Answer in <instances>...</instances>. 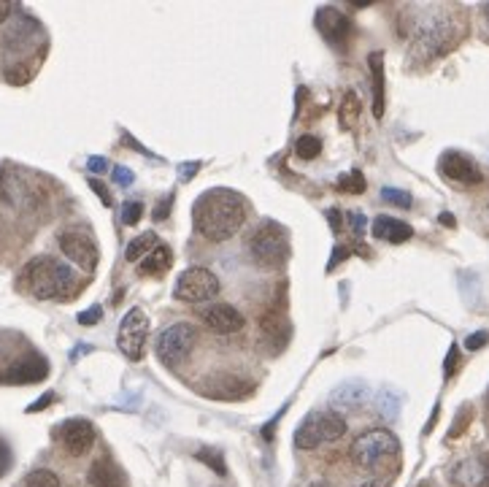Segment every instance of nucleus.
<instances>
[{
	"instance_id": "1",
	"label": "nucleus",
	"mask_w": 489,
	"mask_h": 487,
	"mask_svg": "<svg viewBox=\"0 0 489 487\" xmlns=\"http://www.w3.org/2000/svg\"><path fill=\"white\" fill-rule=\"evenodd\" d=\"M192 220L203 239L222 244L233 239L246 223L244 195L228 187H211L198 195V201L192 206Z\"/></svg>"
},
{
	"instance_id": "2",
	"label": "nucleus",
	"mask_w": 489,
	"mask_h": 487,
	"mask_svg": "<svg viewBox=\"0 0 489 487\" xmlns=\"http://www.w3.org/2000/svg\"><path fill=\"white\" fill-rule=\"evenodd\" d=\"M20 284L38 301L52 298H68L73 292V271L65 263H57L54 257H36L25 265Z\"/></svg>"
},
{
	"instance_id": "3",
	"label": "nucleus",
	"mask_w": 489,
	"mask_h": 487,
	"mask_svg": "<svg viewBox=\"0 0 489 487\" xmlns=\"http://www.w3.org/2000/svg\"><path fill=\"white\" fill-rule=\"evenodd\" d=\"M252 257L265 268H281L289 260V233L276 220H265L249 239Z\"/></svg>"
},
{
	"instance_id": "4",
	"label": "nucleus",
	"mask_w": 489,
	"mask_h": 487,
	"mask_svg": "<svg viewBox=\"0 0 489 487\" xmlns=\"http://www.w3.org/2000/svg\"><path fill=\"white\" fill-rule=\"evenodd\" d=\"M344 433H346V420L338 412H311L295 428L292 441H295L298 449H317L322 444L338 441Z\"/></svg>"
},
{
	"instance_id": "5",
	"label": "nucleus",
	"mask_w": 489,
	"mask_h": 487,
	"mask_svg": "<svg viewBox=\"0 0 489 487\" xmlns=\"http://www.w3.org/2000/svg\"><path fill=\"white\" fill-rule=\"evenodd\" d=\"M401 452V441L395 433H389L384 428H373V431H365L362 436L354 439L352 444V460L365 468V471H373L378 468L381 463H386L389 458H395Z\"/></svg>"
},
{
	"instance_id": "6",
	"label": "nucleus",
	"mask_w": 489,
	"mask_h": 487,
	"mask_svg": "<svg viewBox=\"0 0 489 487\" xmlns=\"http://www.w3.org/2000/svg\"><path fill=\"white\" fill-rule=\"evenodd\" d=\"M220 276L203 265H192L178 273L176 287H173V298L186 301V304H206L220 296Z\"/></svg>"
},
{
	"instance_id": "7",
	"label": "nucleus",
	"mask_w": 489,
	"mask_h": 487,
	"mask_svg": "<svg viewBox=\"0 0 489 487\" xmlns=\"http://www.w3.org/2000/svg\"><path fill=\"white\" fill-rule=\"evenodd\" d=\"M195 341H198V328L189 325V323H176L170 328H165L157 339V360L165 363L168 368H176L181 365L192 349H195Z\"/></svg>"
},
{
	"instance_id": "8",
	"label": "nucleus",
	"mask_w": 489,
	"mask_h": 487,
	"mask_svg": "<svg viewBox=\"0 0 489 487\" xmlns=\"http://www.w3.org/2000/svg\"><path fill=\"white\" fill-rule=\"evenodd\" d=\"M146 339H149V317L144 309L133 306L122 323H120V331H117V347L122 349V355L128 360H141L144 357V349H146Z\"/></svg>"
},
{
	"instance_id": "9",
	"label": "nucleus",
	"mask_w": 489,
	"mask_h": 487,
	"mask_svg": "<svg viewBox=\"0 0 489 487\" xmlns=\"http://www.w3.org/2000/svg\"><path fill=\"white\" fill-rule=\"evenodd\" d=\"M57 241H60L62 255H65L70 263H76V265L84 268V271H95V268H97V260H101V255H97V247H95V241H92L87 233L65 231V233H60Z\"/></svg>"
},
{
	"instance_id": "10",
	"label": "nucleus",
	"mask_w": 489,
	"mask_h": 487,
	"mask_svg": "<svg viewBox=\"0 0 489 487\" xmlns=\"http://www.w3.org/2000/svg\"><path fill=\"white\" fill-rule=\"evenodd\" d=\"M57 439L60 444L65 447L68 455L73 458H81L92 449L95 444V425L89 420H81V417H73V420H65L60 428H57Z\"/></svg>"
},
{
	"instance_id": "11",
	"label": "nucleus",
	"mask_w": 489,
	"mask_h": 487,
	"mask_svg": "<svg viewBox=\"0 0 489 487\" xmlns=\"http://www.w3.org/2000/svg\"><path fill=\"white\" fill-rule=\"evenodd\" d=\"M454 44V28L446 20H433L427 25L419 28V38H417V49L425 52V57H438L443 52H449Z\"/></svg>"
},
{
	"instance_id": "12",
	"label": "nucleus",
	"mask_w": 489,
	"mask_h": 487,
	"mask_svg": "<svg viewBox=\"0 0 489 487\" xmlns=\"http://www.w3.org/2000/svg\"><path fill=\"white\" fill-rule=\"evenodd\" d=\"M201 320L203 325L211 331V333H220V336H230V333H238L244 331L246 325V317L230 306V304H211V306H203L201 309Z\"/></svg>"
},
{
	"instance_id": "13",
	"label": "nucleus",
	"mask_w": 489,
	"mask_h": 487,
	"mask_svg": "<svg viewBox=\"0 0 489 487\" xmlns=\"http://www.w3.org/2000/svg\"><path fill=\"white\" fill-rule=\"evenodd\" d=\"M438 168H441V173H443L449 181H454V184H481V179H484L481 168H478L468 155L454 152V149H449V152L441 155Z\"/></svg>"
},
{
	"instance_id": "14",
	"label": "nucleus",
	"mask_w": 489,
	"mask_h": 487,
	"mask_svg": "<svg viewBox=\"0 0 489 487\" xmlns=\"http://www.w3.org/2000/svg\"><path fill=\"white\" fill-rule=\"evenodd\" d=\"M49 376V363L41 355H28L0 371V384H36Z\"/></svg>"
},
{
	"instance_id": "15",
	"label": "nucleus",
	"mask_w": 489,
	"mask_h": 487,
	"mask_svg": "<svg viewBox=\"0 0 489 487\" xmlns=\"http://www.w3.org/2000/svg\"><path fill=\"white\" fill-rule=\"evenodd\" d=\"M314 25L317 30L322 33V38L327 44H336V46H344L352 36V22L344 12L333 9V6H322L317 9V17H314Z\"/></svg>"
},
{
	"instance_id": "16",
	"label": "nucleus",
	"mask_w": 489,
	"mask_h": 487,
	"mask_svg": "<svg viewBox=\"0 0 489 487\" xmlns=\"http://www.w3.org/2000/svg\"><path fill=\"white\" fill-rule=\"evenodd\" d=\"M452 482H454V487H486L489 463L478 455H470L452 468Z\"/></svg>"
},
{
	"instance_id": "17",
	"label": "nucleus",
	"mask_w": 489,
	"mask_h": 487,
	"mask_svg": "<svg viewBox=\"0 0 489 487\" xmlns=\"http://www.w3.org/2000/svg\"><path fill=\"white\" fill-rule=\"evenodd\" d=\"M368 399H370V387L362 379H346L330 393V404L338 409H360L368 404Z\"/></svg>"
},
{
	"instance_id": "18",
	"label": "nucleus",
	"mask_w": 489,
	"mask_h": 487,
	"mask_svg": "<svg viewBox=\"0 0 489 487\" xmlns=\"http://www.w3.org/2000/svg\"><path fill=\"white\" fill-rule=\"evenodd\" d=\"M260 328H262L265 341L273 347V352H281V349L286 347V341L292 339V325H289L286 317H284V306H278V309L262 315Z\"/></svg>"
},
{
	"instance_id": "19",
	"label": "nucleus",
	"mask_w": 489,
	"mask_h": 487,
	"mask_svg": "<svg viewBox=\"0 0 489 487\" xmlns=\"http://www.w3.org/2000/svg\"><path fill=\"white\" fill-rule=\"evenodd\" d=\"M249 390H252V384L241 382V379L233 376V374H225V376L211 379V382L203 387V396L220 399V401H241V399L249 396Z\"/></svg>"
},
{
	"instance_id": "20",
	"label": "nucleus",
	"mask_w": 489,
	"mask_h": 487,
	"mask_svg": "<svg viewBox=\"0 0 489 487\" xmlns=\"http://www.w3.org/2000/svg\"><path fill=\"white\" fill-rule=\"evenodd\" d=\"M370 233H373V239L386 241V244H406L414 236V228L403 220H393L386 214H378L370 225Z\"/></svg>"
},
{
	"instance_id": "21",
	"label": "nucleus",
	"mask_w": 489,
	"mask_h": 487,
	"mask_svg": "<svg viewBox=\"0 0 489 487\" xmlns=\"http://www.w3.org/2000/svg\"><path fill=\"white\" fill-rule=\"evenodd\" d=\"M87 482H89V487H125V476H122L120 466H117L109 455L97 458V460L89 466Z\"/></svg>"
},
{
	"instance_id": "22",
	"label": "nucleus",
	"mask_w": 489,
	"mask_h": 487,
	"mask_svg": "<svg viewBox=\"0 0 489 487\" xmlns=\"http://www.w3.org/2000/svg\"><path fill=\"white\" fill-rule=\"evenodd\" d=\"M368 65H370V76H373V117L381 120L384 117V106H386V81H384V52H370L368 55Z\"/></svg>"
},
{
	"instance_id": "23",
	"label": "nucleus",
	"mask_w": 489,
	"mask_h": 487,
	"mask_svg": "<svg viewBox=\"0 0 489 487\" xmlns=\"http://www.w3.org/2000/svg\"><path fill=\"white\" fill-rule=\"evenodd\" d=\"M170 265H173V252H170V247L157 244V247L138 263V271H141V276H162V273L170 271Z\"/></svg>"
},
{
	"instance_id": "24",
	"label": "nucleus",
	"mask_w": 489,
	"mask_h": 487,
	"mask_svg": "<svg viewBox=\"0 0 489 487\" xmlns=\"http://www.w3.org/2000/svg\"><path fill=\"white\" fill-rule=\"evenodd\" d=\"M357 117H360V97H357V92H346L341 101V112H338L341 130H352L357 125Z\"/></svg>"
},
{
	"instance_id": "25",
	"label": "nucleus",
	"mask_w": 489,
	"mask_h": 487,
	"mask_svg": "<svg viewBox=\"0 0 489 487\" xmlns=\"http://www.w3.org/2000/svg\"><path fill=\"white\" fill-rule=\"evenodd\" d=\"M154 247H157V236H154L152 231H146V233H141L138 239H133V241L128 244L125 257H128L130 263H138V260H144Z\"/></svg>"
},
{
	"instance_id": "26",
	"label": "nucleus",
	"mask_w": 489,
	"mask_h": 487,
	"mask_svg": "<svg viewBox=\"0 0 489 487\" xmlns=\"http://www.w3.org/2000/svg\"><path fill=\"white\" fill-rule=\"evenodd\" d=\"M17 487H62V482H60V476H57L54 471H49V468H36V471H30Z\"/></svg>"
},
{
	"instance_id": "27",
	"label": "nucleus",
	"mask_w": 489,
	"mask_h": 487,
	"mask_svg": "<svg viewBox=\"0 0 489 487\" xmlns=\"http://www.w3.org/2000/svg\"><path fill=\"white\" fill-rule=\"evenodd\" d=\"M295 155L301 157V160H317L319 155H322V139H317V136H301L298 139V144H295Z\"/></svg>"
},
{
	"instance_id": "28",
	"label": "nucleus",
	"mask_w": 489,
	"mask_h": 487,
	"mask_svg": "<svg viewBox=\"0 0 489 487\" xmlns=\"http://www.w3.org/2000/svg\"><path fill=\"white\" fill-rule=\"evenodd\" d=\"M381 198H384L386 204H393V206H401V209H411V206H414L411 192L395 189V187H384V189H381Z\"/></svg>"
},
{
	"instance_id": "29",
	"label": "nucleus",
	"mask_w": 489,
	"mask_h": 487,
	"mask_svg": "<svg viewBox=\"0 0 489 487\" xmlns=\"http://www.w3.org/2000/svg\"><path fill=\"white\" fill-rule=\"evenodd\" d=\"M195 458H198L201 463H206L214 474H220V476H225L228 474V466H225V458L217 452V449H198L195 452Z\"/></svg>"
},
{
	"instance_id": "30",
	"label": "nucleus",
	"mask_w": 489,
	"mask_h": 487,
	"mask_svg": "<svg viewBox=\"0 0 489 487\" xmlns=\"http://www.w3.org/2000/svg\"><path fill=\"white\" fill-rule=\"evenodd\" d=\"M33 73H36V68L30 65V63H20V65H12V68H6V81L9 84H28L30 79H33Z\"/></svg>"
},
{
	"instance_id": "31",
	"label": "nucleus",
	"mask_w": 489,
	"mask_h": 487,
	"mask_svg": "<svg viewBox=\"0 0 489 487\" xmlns=\"http://www.w3.org/2000/svg\"><path fill=\"white\" fill-rule=\"evenodd\" d=\"M378 409L384 417H398V409H401V399L393 393V390H384V393H378Z\"/></svg>"
},
{
	"instance_id": "32",
	"label": "nucleus",
	"mask_w": 489,
	"mask_h": 487,
	"mask_svg": "<svg viewBox=\"0 0 489 487\" xmlns=\"http://www.w3.org/2000/svg\"><path fill=\"white\" fill-rule=\"evenodd\" d=\"M338 189H346V192H365V176L360 171H352V173H344L338 179Z\"/></svg>"
},
{
	"instance_id": "33",
	"label": "nucleus",
	"mask_w": 489,
	"mask_h": 487,
	"mask_svg": "<svg viewBox=\"0 0 489 487\" xmlns=\"http://www.w3.org/2000/svg\"><path fill=\"white\" fill-rule=\"evenodd\" d=\"M141 214H144V204H141V201H128V204H122V223H125V225H136V223L141 220Z\"/></svg>"
},
{
	"instance_id": "34",
	"label": "nucleus",
	"mask_w": 489,
	"mask_h": 487,
	"mask_svg": "<svg viewBox=\"0 0 489 487\" xmlns=\"http://www.w3.org/2000/svg\"><path fill=\"white\" fill-rule=\"evenodd\" d=\"M457 365H460V347L452 344V349H449V355H446V363H443V376L452 379L454 371H457Z\"/></svg>"
},
{
	"instance_id": "35",
	"label": "nucleus",
	"mask_w": 489,
	"mask_h": 487,
	"mask_svg": "<svg viewBox=\"0 0 489 487\" xmlns=\"http://www.w3.org/2000/svg\"><path fill=\"white\" fill-rule=\"evenodd\" d=\"M101 317H104V309L101 306H92V309H87V312L79 315V323L81 325H95V323H101Z\"/></svg>"
},
{
	"instance_id": "36",
	"label": "nucleus",
	"mask_w": 489,
	"mask_h": 487,
	"mask_svg": "<svg viewBox=\"0 0 489 487\" xmlns=\"http://www.w3.org/2000/svg\"><path fill=\"white\" fill-rule=\"evenodd\" d=\"M89 187H92V189H95L97 195H101L104 206H112V192L106 189V184H104L101 179H95V176H92V179H89Z\"/></svg>"
},
{
	"instance_id": "37",
	"label": "nucleus",
	"mask_w": 489,
	"mask_h": 487,
	"mask_svg": "<svg viewBox=\"0 0 489 487\" xmlns=\"http://www.w3.org/2000/svg\"><path fill=\"white\" fill-rule=\"evenodd\" d=\"M486 341H489V336L484 333V331H478V333H470L468 339H465V349H481V347H486Z\"/></svg>"
},
{
	"instance_id": "38",
	"label": "nucleus",
	"mask_w": 489,
	"mask_h": 487,
	"mask_svg": "<svg viewBox=\"0 0 489 487\" xmlns=\"http://www.w3.org/2000/svg\"><path fill=\"white\" fill-rule=\"evenodd\" d=\"M114 179H117V184L130 187V184H133V171L125 168V165H117V168H114Z\"/></svg>"
},
{
	"instance_id": "39",
	"label": "nucleus",
	"mask_w": 489,
	"mask_h": 487,
	"mask_svg": "<svg viewBox=\"0 0 489 487\" xmlns=\"http://www.w3.org/2000/svg\"><path fill=\"white\" fill-rule=\"evenodd\" d=\"M352 255V249H346V247H336L333 249V255H330V263H327V271H333L341 260H346Z\"/></svg>"
},
{
	"instance_id": "40",
	"label": "nucleus",
	"mask_w": 489,
	"mask_h": 487,
	"mask_svg": "<svg viewBox=\"0 0 489 487\" xmlns=\"http://www.w3.org/2000/svg\"><path fill=\"white\" fill-rule=\"evenodd\" d=\"M284 409H286V407H284ZM284 409H278V412L273 415V420H270V423H268V425L262 428V439H265V441H270V439H273V433H276V425H278V420H281Z\"/></svg>"
},
{
	"instance_id": "41",
	"label": "nucleus",
	"mask_w": 489,
	"mask_h": 487,
	"mask_svg": "<svg viewBox=\"0 0 489 487\" xmlns=\"http://www.w3.org/2000/svg\"><path fill=\"white\" fill-rule=\"evenodd\" d=\"M170 206H173V195H168V198H165L162 204H157V209H154V220H165V217H168V212H170Z\"/></svg>"
},
{
	"instance_id": "42",
	"label": "nucleus",
	"mask_w": 489,
	"mask_h": 487,
	"mask_svg": "<svg viewBox=\"0 0 489 487\" xmlns=\"http://www.w3.org/2000/svg\"><path fill=\"white\" fill-rule=\"evenodd\" d=\"M198 168H201V163H186V165H181V168H178V171H181V179L189 181L195 173H198Z\"/></svg>"
},
{
	"instance_id": "43",
	"label": "nucleus",
	"mask_w": 489,
	"mask_h": 487,
	"mask_svg": "<svg viewBox=\"0 0 489 487\" xmlns=\"http://www.w3.org/2000/svg\"><path fill=\"white\" fill-rule=\"evenodd\" d=\"M87 165H89L92 173H104V171H106V160H104V157H89Z\"/></svg>"
},
{
	"instance_id": "44",
	"label": "nucleus",
	"mask_w": 489,
	"mask_h": 487,
	"mask_svg": "<svg viewBox=\"0 0 489 487\" xmlns=\"http://www.w3.org/2000/svg\"><path fill=\"white\" fill-rule=\"evenodd\" d=\"M327 223H330L333 233H338V231H341V212H338V209H330V212H327Z\"/></svg>"
},
{
	"instance_id": "45",
	"label": "nucleus",
	"mask_w": 489,
	"mask_h": 487,
	"mask_svg": "<svg viewBox=\"0 0 489 487\" xmlns=\"http://www.w3.org/2000/svg\"><path fill=\"white\" fill-rule=\"evenodd\" d=\"M352 228H354V233L357 236H362V231H365V217L357 212V214H352Z\"/></svg>"
},
{
	"instance_id": "46",
	"label": "nucleus",
	"mask_w": 489,
	"mask_h": 487,
	"mask_svg": "<svg viewBox=\"0 0 489 487\" xmlns=\"http://www.w3.org/2000/svg\"><path fill=\"white\" fill-rule=\"evenodd\" d=\"M9 14H12V4L9 0H0V25L9 20Z\"/></svg>"
},
{
	"instance_id": "47",
	"label": "nucleus",
	"mask_w": 489,
	"mask_h": 487,
	"mask_svg": "<svg viewBox=\"0 0 489 487\" xmlns=\"http://www.w3.org/2000/svg\"><path fill=\"white\" fill-rule=\"evenodd\" d=\"M52 401H54V396H52V393H46V396H44V399H41V401H36V404H33V407H30V409H28V412H38V409H44V407H49V404H52Z\"/></svg>"
},
{
	"instance_id": "48",
	"label": "nucleus",
	"mask_w": 489,
	"mask_h": 487,
	"mask_svg": "<svg viewBox=\"0 0 489 487\" xmlns=\"http://www.w3.org/2000/svg\"><path fill=\"white\" fill-rule=\"evenodd\" d=\"M441 223H443L446 228H454V217H452L449 212H443V214H441Z\"/></svg>"
},
{
	"instance_id": "49",
	"label": "nucleus",
	"mask_w": 489,
	"mask_h": 487,
	"mask_svg": "<svg viewBox=\"0 0 489 487\" xmlns=\"http://www.w3.org/2000/svg\"><path fill=\"white\" fill-rule=\"evenodd\" d=\"M360 487H386V482H378V479H368L365 484H360Z\"/></svg>"
},
{
	"instance_id": "50",
	"label": "nucleus",
	"mask_w": 489,
	"mask_h": 487,
	"mask_svg": "<svg viewBox=\"0 0 489 487\" xmlns=\"http://www.w3.org/2000/svg\"><path fill=\"white\" fill-rule=\"evenodd\" d=\"M309 487H330V484H327V482H311Z\"/></svg>"
},
{
	"instance_id": "51",
	"label": "nucleus",
	"mask_w": 489,
	"mask_h": 487,
	"mask_svg": "<svg viewBox=\"0 0 489 487\" xmlns=\"http://www.w3.org/2000/svg\"><path fill=\"white\" fill-rule=\"evenodd\" d=\"M0 192H4V171H0Z\"/></svg>"
},
{
	"instance_id": "52",
	"label": "nucleus",
	"mask_w": 489,
	"mask_h": 487,
	"mask_svg": "<svg viewBox=\"0 0 489 487\" xmlns=\"http://www.w3.org/2000/svg\"><path fill=\"white\" fill-rule=\"evenodd\" d=\"M419 487H435V484H433V482H422Z\"/></svg>"
},
{
	"instance_id": "53",
	"label": "nucleus",
	"mask_w": 489,
	"mask_h": 487,
	"mask_svg": "<svg viewBox=\"0 0 489 487\" xmlns=\"http://www.w3.org/2000/svg\"><path fill=\"white\" fill-rule=\"evenodd\" d=\"M484 14H486V22H489V4H486V9H484Z\"/></svg>"
}]
</instances>
